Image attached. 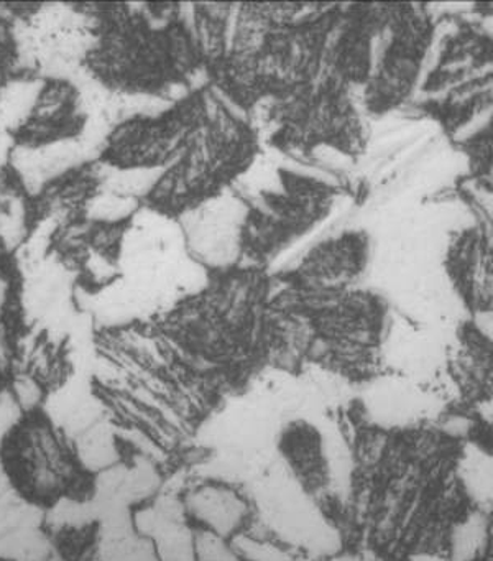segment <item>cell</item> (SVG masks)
I'll return each instance as SVG.
<instances>
[{
    "label": "cell",
    "instance_id": "obj_2",
    "mask_svg": "<svg viewBox=\"0 0 493 561\" xmlns=\"http://www.w3.org/2000/svg\"><path fill=\"white\" fill-rule=\"evenodd\" d=\"M463 333L454 366V380L467 403L485 405L493 400V341L477 330Z\"/></svg>",
    "mask_w": 493,
    "mask_h": 561
},
{
    "label": "cell",
    "instance_id": "obj_4",
    "mask_svg": "<svg viewBox=\"0 0 493 561\" xmlns=\"http://www.w3.org/2000/svg\"><path fill=\"white\" fill-rule=\"evenodd\" d=\"M334 561H383V558L371 553V551H358V553L342 554V557L335 558Z\"/></svg>",
    "mask_w": 493,
    "mask_h": 561
},
{
    "label": "cell",
    "instance_id": "obj_1",
    "mask_svg": "<svg viewBox=\"0 0 493 561\" xmlns=\"http://www.w3.org/2000/svg\"><path fill=\"white\" fill-rule=\"evenodd\" d=\"M0 472L20 502L53 508L81 484L82 462L51 415L32 405L0 436Z\"/></svg>",
    "mask_w": 493,
    "mask_h": 561
},
{
    "label": "cell",
    "instance_id": "obj_5",
    "mask_svg": "<svg viewBox=\"0 0 493 561\" xmlns=\"http://www.w3.org/2000/svg\"><path fill=\"white\" fill-rule=\"evenodd\" d=\"M479 561H493V534L490 535L489 540L483 545L482 554H480Z\"/></svg>",
    "mask_w": 493,
    "mask_h": 561
},
{
    "label": "cell",
    "instance_id": "obj_3",
    "mask_svg": "<svg viewBox=\"0 0 493 561\" xmlns=\"http://www.w3.org/2000/svg\"><path fill=\"white\" fill-rule=\"evenodd\" d=\"M194 514L197 518L210 528V534L226 537L232 534L242 524L243 511L242 502L237 501L232 495H200L193 504Z\"/></svg>",
    "mask_w": 493,
    "mask_h": 561
}]
</instances>
